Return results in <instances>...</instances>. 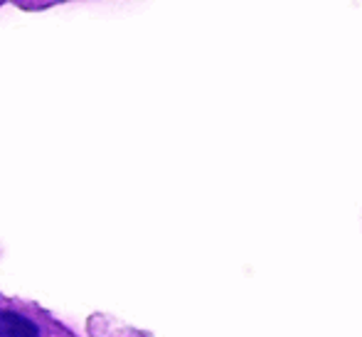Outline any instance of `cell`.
<instances>
[{"label":"cell","instance_id":"1","mask_svg":"<svg viewBox=\"0 0 362 337\" xmlns=\"http://www.w3.org/2000/svg\"><path fill=\"white\" fill-rule=\"evenodd\" d=\"M0 335L3 337H37L40 330L33 320L13 310H0Z\"/></svg>","mask_w":362,"mask_h":337}]
</instances>
